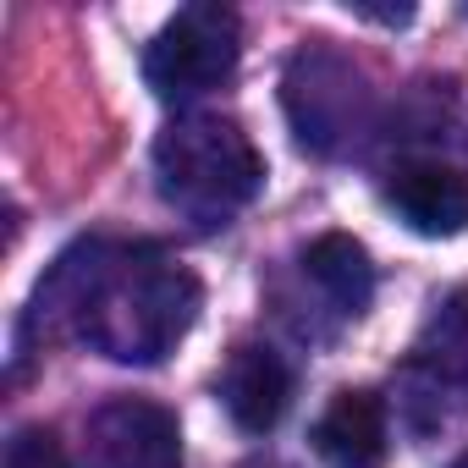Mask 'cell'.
I'll return each instance as SVG.
<instances>
[{
  "label": "cell",
  "instance_id": "obj_1",
  "mask_svg": "<svg viewBox=\"0 0 468 468\" xmlns=\"http://www.w3.org/2000/svg\"><path fill=\"white\" fill-rule=\"evenodd\" d=\"M204 309L198 276L160 243L78 238L28 303V336H78L111 364H160Z\"/></svg>",
  "mask_w": 468,
  "mask_h": 468
},
{
  "label": "cell",
  "instance_id": "obj_2",
  "mask_svg": "<svg viewBox=\"0 0 468 468\" xmlns=\"http://www.w3.org/2000/svg\"><path fill=\"white\" fill-rule=\"evenodd\" d=\"M154 187L182 220L215 231L260 198L265 154L254 149L243 122L215 111H182L154 138Z\"/></svg>",
  "mask_w": 468,
  "mask_h": 468
},
{
  "label": "cell",
  "instance_id": "obj_3",
  "mask_svg": "<svg viewBox=\"0 0 468 468\" xmlns=\"http://www.w3.org/2000/svg\"><path fill=\"white\" fill-rule=\"evenodd\" d=\"M397 413L430 435L468 419V287H452L397 364Z\"/></svg>",
  "mask_w": 468,
  "mask_h": 468
},
{
  "label": "cell",
  "instance_id": "obj_4",
  "mask_svg": "<svg viewBox=\"0 0 468 468\" xmlns=\"http://www.w3.org/2000/svg\"><path fill=\"white\" fill-rule=\"evenodd\" d=\"M282 100H287L298 144L314 149V154L353 149L369 133V122H375V94H369L364 72L347 56L325 50V45H309V50H298L287 61Z\"/></svg>",
  "mask_w": 468,
  "mask_h": 468
},
{
  "label": "cell",
  "instance_id": "obj_5",
  "mask_svg": "<svg viewBox=\"0 0 468 468\" xmlns=\"http://www.w3.org/2000/svg\"><path fill=\"white\" fill-rule=\"evenodd\" d=\"M238 56H243V23L231 6L220 0H198V6H182L144 50V83L182 105V100H198L209 89H220L231 72H238Z\"/></svg>",
  "mask_w": 468,
  "mask_h": 468
},
{
  "label": "cell",
  "instance_id": "obj_6",
  "mask_svg": "<svg viewBox=\"0 0 468 468\" xmlns=\"http://www.w3.org/2000/svg\"><path fill=\"white\" fill-rule=\"evenodd\" d=\"M83 468H182V424L149 397H111L83 424Z\"/></svg>",
  "mask_w": 468,
  "mask_h": 468
},
{
  "label": "cell",
  "instance_id": "obj_7",
  "mask_svg": "<svg viewBox=\"0 0 468 468\" xmlns=\"http://www.w3.org/2000/svg\"><path fill=\"white\" fill-rule=\"evenodd\" d=\"M386 204L419 238H463L468 231V171L446 160H408L386 176Z\"/></svg>",
  "mask_w": 468,
  "mask_h": 468
},
{
  "label": "cell",
  "instance_id": "obj_8",
  "mask_svg": "<svg viewBox=\"0 0 468 468\" xmlns=\"http://www.w3.org/2000/svg\"><path fill=\"white\" fill-rule=\"evenodd\" d=\"M215 397H220V408L231 413L238 430L265 435V430L282 424V413L292 402V369H287V358L276 347L243 342V347H231V358L220 364Z\"/></svg>",
  "mask_w": 468,
  "mask_h": 468
},
{
  "label": "cell",
  "instance_id": "obj_9",
  "mask_svg": "<svg viewBox=\"0 0 468 468\" xmlns=\"http://www.w3.org/2000/svg\"><path fill=\"white\" fill-rule=\"evenodd\" d=\"M314 452L331 468H386L391 452L386 402L375 391H336L314 419Z\"/></svg>",
  "mask_w": 468,
  "mask_h": 468
},
{
  "label": "cell",
  "instance_id": "obj_10",
  "mask_svg": "<svg viewBox=\"0 0 468 468\" xmlns=\"http://www.w3.org/2000/svg\"><path fill=\"white\" fill-rule=\"evenodd\" d=\"M303 271L309 282L331 298L336 314H364L369 298H375V265H369V249L347 231H325V238L309 243L303 254Z\"/></svg>",
  "mask_w": 468,
  "mask_h": 468
},
{
  "label": "cell",
  "instance_id": "obj_11",
  "mask_svg": "<svg viewBox=\"0 0 468 468\" xmlns=\"http://www.w3.org/2000/svg\"><path fill=\"white\" fill-rule=\"evenodd\" d=\"M0 468H67V446L50 424H23L6 441V463Z\"/></svg>",
  "mask_w": 468,
  "mask_h": 468
},
{
  "label": "cell",
  "instance_id": "obj_12",
  "mask_svg": "<svg viewBox=\"0 0 468 468\" xmlns=\"http://www.w3.org/2000/svg\"><path fill=\"white\" fill-rule=\"evenodd\" d=\"M243 468H292V463H282V457H249Z\"/></svg>",
  "mask_w": 468,
  "mask_h": 468
},
{
  "label": "cell",
  "instance_id": "obj_13",
  "mask_svg": "<svg viewBox=\"0 0 468 468\" xmlns=\"http://www.w3.org/2000/svg\"><path fill=\"white\" fill-rule=\"evenodd\" d=\"M452 468H468V452H463V457H452Z\"/></svg>",
  "mask_w": 468,
  "mask_h": 468
}]
</instances>
